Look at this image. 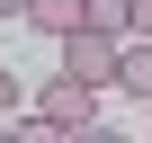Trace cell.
Wrapping results in <instances>:
<instances>
[{"label": "cell", "mask_w": 152, "mask_h": 143, "mask_svg": "<svg viewBox=\"0 0 152 143\" xmlns=\"http://www.w3.org/2000/svg\"><path fill=\"white\" fill-rule=\"evenodd\" d=\"M63 81H81V90H116V36H63Z\"/></svg>", "instance_id": "1"}, {"label": "cell", "mask_w": 152, "mask_h": 143, "mask_svg": "<svg viewBox=\"0 0 152 143\" xmlns=\"http://www.w3.org/2000/svg\"><path fill=\"white\" fill-rule=\"evenodd\" d=\"M36 116L63 125V134H90V125H99V90H81V81H63V72H54V81L36 90Z\"/></svg>", "instance_id": "2"}, {"label": "cell", "mask_w": 152, "mask_h": 143, "mask_svg": "<svg viewBox=\"0 0 152 143\" xmlns=\"http://www.w3.org/2000/svg\"><path fill=\"white\" fill-rule=\"evenodd\" d=\"M27 27L54 36V45H63V36H81V0H27Z\"/></svg>", "instance_id": "3"}, {"label": "cell", "mask_w": 152, "mask_h": 143, "mask_svg": "<svg viewBox=\"0 0 152 143\" xmlns=\"http://www.w3.org/2000/svg\"><path fill=\"white\" fill-rule=\"evenodd\" d=\"M81 27H90V36H116V45H125V27H134V0H81Z\"/></svg>", "instance_id": "4"}, {"label": "cell", "mask_w": 152, "mask_h": 143, "mask_svg": "<svg viewBox=\"0 0 152 143\" xmlns=\"http://www.w3.org/2000/svg\"><path fill=\"white\" fill-rule=\"evenodd\" d=\"M116 90H134V98H152V45H116Z\"/></svg>", "instance_id": "5"}, {"label": "cell", "mask_w": 152, "mask_h": 143, "mask_svg": "<svg viewBox=\"0 0 152 143\" xmlns=\"http://www.w3.org/2000/svg\"><path fill=\"white\" fill-rule=\"evenodd\" d=\"M9 143H72V134H63V125H45V116H18V125H9Z\"/></svg>", "instance_id": "6"}, {"label": "cell", "mask_w": 152, "mask_h": 143, "mask_svg": "<svg viewBox=\"0 0 152 143\" xmlns=\"http://www.w3.org/2000/svg\"><path fill=\"white\" fill-rule=\"evenodd\" d=\"M0 125H18V72L0 63Z\"/></svg>", "instance_id": "7"}, {"label": "cell", "mask_w": 152, "mask_h": 143, "mask_svg": "<svg viewBox=\"0 0 152 143\" xmlns=\"http://www.w3.org/2000/svg\"><path fill=\"white\" fill-rule=\"evenodd\" d=\"M134 45H152V0H134V27H125Z\"/></svg>", "instance_id": "8"}, {"label": "cell", "mask_w": 152, "mask_h": 143, "mask_svg": "<svg viewBox=\"0 0 152 143\" xmlns=\"http://www.w3.org/2000/svg\"><path fill=\"white\" fill-rule=\"evenodd\" d=\"M72 143H125V134H116V125H90V134H72Z\"/></svg>", "instance_id": "9"}, {"label": "cell", "mask_w": 152, "mask_h": 143, "mask_svg": "<svg viewBox=\"0 0 152 143\" xmlns=\"http://www.w3.org/2000/svg\"><path fill=\"white\" fill-rule=\"evenodd\" d=\"M0 18H27V0H0Z\"/></svg>", "instance_id": "10"}, {"label": "cell", "mask_w": 152, "mask_h": 143, "mask_svg": "<svg viewBox=\"0 0 152 143\" xmlns=\"http://www.w3.org/2000/svg\"><path fill=\"white\" fill-rule=\"evenodd\" d=\"M0 143H9V125H0Z\"/></svg>", "instance_id": "11"}]
</instances>
